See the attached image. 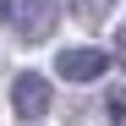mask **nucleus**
Returning a JSON list of instances; mask_svg holds the SVG:
<instances>
[{"label": "nucleus", "mask_w": 126, "mask_h": 126, "mask_svg": "<svg viewBox=\"0 0 126 126\" xmlns=\"http://www.w3.org/2000/svg\"><path fill=\"white\" fill-rule=\"evenodd\" d=\"M104 66H110V55L93 49V44H71V49L55 55V71L66 82H93V77H104Z\"/></svg>", "instance_id": "f257e3e1"}, {"label": "nucleus", "mask_w": 126, "mask_h": 126, "mask_svg": "<svg viewBox=\"0 0 126 126\" xmlns=\"http://www.w3.org/2000/svg\"><path fill=\"white\" fill-rule=\"evenodd\" d=\"M55 0H16V16H11V22H16V33H22L28 38V44H38V38H49L55 33Z\"/></svg>", "instance_id": "f03ea898"}, {"label": "nucleus", "mask_w": 126, "mask_h": 126, "mask_svg": "<svg viewBox=\"0 0 126 126\" xmlns=\"http://www.w3.org/2000/svg\"><path fill=\"white\" fill-rule=\"evenodd\" d=\"M11 104H16L22 121H44V110H49V82L38 77V71H22V77L11 82Z\"/></svg>", "instance_id": "7ed1b4c3"}, {"label": "nucleus", "mask_w": 126, "mask_h": 126, "mask_svg": "<svg viewBox=\"0 0 126 126\" xmlns=\"http://www.w3.org/2000/svg\"><path fill=\"white\" fill-rule=\"evenodd\" d=\"M104 110H110V121H126V88H110V93H104Z\"/></svg>", "instance_id": "20e7f679"}, {"label": "nucleus", "mask_w": 126, "mask_h": 126, "mask_svg": "<svg viewBox=\"0 0 126 126\" xmlns=\"http://www.w3.org/2000/svg\"><path fill=\"white\" fill-rule=\"evenodd\" d=\"M71 6H77L82 16H104V11H110V0H71Z\"/></svg>", "instance_id": "39448f33"}, {"label": "nucleus", "mask_w": 126, "mask_h": 126, "mask_svg": "<svg viewBox=\"0 0 126 126\" xmlns=\"http://www.w3.org/2000/svg\"><path fill=\"white\" fill-rule=\"evenodd\" d=\"M115 60H121V66H126V28L115 33Z\"/></svg>", "instance_id": "423d86ee"}, {"label": "nucleus", "mask_w": 126, "mask_h": 126, "mask_svg": "<svg viewBox=\"0 0 126 126\" xmlns=\"http://www.w3.org/2000/svg\"><path fill=\"white\" fill-rule=\"evenodd\" d=\"M0 16H16V11H11V0H0Z\"/></svg>", "instance_id": "0eeeda50"}]
</instances>
